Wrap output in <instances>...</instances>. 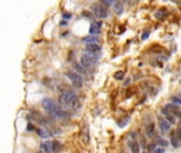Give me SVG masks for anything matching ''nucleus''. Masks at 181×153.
<instances>
[{
    "mask_svg": "<svg viewBox=\"0 0 181 153\" xmlns=\"http://www.w3.org/2000/svg\"><path fill=\"white\" fill-rule=\"evenodd\" d=\"M58 102L62 105L68 108H72V110H76L79 106V98L71 92H65L60 94V96L58 97Z\"/></svg>",
    "mask_w": 181,
    "mask_h": 153,
    "instance_id": "obj_1",
    "label": "nucleus"
},
{
    "mask_svg": "<svg viewBox=\"0 0 181 153\" xmlns=\"http://www.w3.org/2000/svg\"><path fill=\"white\" fill-rule=\"evenodd\" d=\"M97 58L95 54H92V53H86V54H84L81 58L82 67H83L84 69L91 68V67H93L95 64H97Z\"/></svg>",
    "mask_w": 181,
    "mask_h": 153,
    "instance_id": "obj_2",
    "label": "nucleus"
},
{
    "mask_svg": "<svg viewBox=\"0 0 181 153\" xmlns=\"http://www.w3.org/2000/svg\"><path fill=\"white\" fill-rule=\"evenodd\" d=\"M41 106H42L44 110H46L48 113H50L52 116L58 111V110H59V108H57V105L54 103V101L51 100L50 98H45V99H42L41 100Z\"/></svg>",
    "mask_w": 181,
    "mask_h": 153,
    "instance_id": "obj_3",
    "label": "nucleus"
},
{
    "mask_svg": "<svg viewBox=\"0 0 181 153\" xmlns=\"http://www.w3.org/2000/svg\"><path fill=\"white\" fill-rule=\"evenodd\" d=\"M66 76H68V79L72 82V84L76 87H82L83 86V78L79 74L73 71V70H68L66 72Z\"/></svg>",
    "mask_w": 181,
    "mask_h": 153,
    "instance_id": "obj_4",
    "label": "nucleus"
},
{
    "mask_svg": "<svg viewBox=\"0 0 181 153\" xmlns=\"http://www.w3.org/2000/svg\"><path fill=\"white\" fill-rule=\"evenodd\" d=\"M92 12L94 13V15L97 16V18H106L108 16V12L105 8L101 6L100 4H92L91 6Z\"/></svg>",
    "mask_w": 181,
    "mask_h": 153,
    "instance_id": "obj_5",
    "label": "nucleus"
},
{
    "mask_svg": "<svg viewBox=\"0 0 181 153\" xmlns=\"http://www.w3.org/2000/svg\"><path fill=\"white\" fill-rule=\"evenodd\" d=\"M168 113H171L172 115L175 114L176 116H179V113H180V108H179L178 105L174 104V103H170V104H166L165 108H164Z\"/></svg>",
    "mask_w": 181,
    "mask_h": 153,
    "instance_id": "obj_6",
    "label": "nucleus"
},
{
    "mask_svg": "<svg viewBox=\"0 0 181 153\" xmlns=\"http://www.w3.org/2000/svg\"><path fill=\"white\" fill-rule=\"evenodd\" d=\"M86 50L88 53H92L95 54L97 52L101 51V46L99 44H87L86 45Z\"/></svg>",
    "mask_w": 181,
    "mask_h": 153,
    "instance_id": "obj_7",
    "label": "nucleus"
},
{
    "mask_svg": "<svg viewBox=\"0 0 181 153\" xmlns=\"http://www.w3.org/2000/svg\"><path fill=\"white\" fill-rule=\"evenodd\" d=\"M53 117L56 119H59V120H68V119L70 118V115H69L66 111L58 110V111L53 115Z\"/></svg>",
    "mask_w": 181,
    "mask_h": 153,
    "instance_id": "obj_8",
    "label": "nucleus"
},
{
    "mask_svg": "<svg viewBox=\"0 0 181 153\" xmlns=\"http://www.w3.org/2000/svg\"><path fill=\"white\" fill-rule=\"evenodd\" d=\"M159 127H160L161 131H162L163 133H166L171 130L170 123L166 121L165 119H163V118H159Z\"/></svg>",
    "mask_w": 181,
    "mask_h": 153,
    "instance_id": "obj_9",
    "label": "nucleus"
},
{
    "mask_svg": "<svg viewBox=\"0 0 181 153\" xmlns=\"http://www.w3.org/2000/svg\"><path fill=\"white\" fill-rule=\"evenodd\" d=\"M82 139L85 144L89 143V129H88L87 126H85L82 130Z\"/></svg>",
    "mask_w": 181,
    "mask_h": 153,
    "instance_id": "obj_10",
    "label": "nucleus"
},
{
    "mask_svg": "<svg viewBox=\"0 0 181 153\" xmlns=\"http://www.w3.org/2000/svg\"><path fill=\"white\" fill-rule=\"evenodd\" d=\"M123 4L121 1H116V2L113 3V11H114V13L117 15H121V14L123 13Z\"/></svg>",
    "mask_w": 181,
    "mask_h": 153,
    "instance_id": "obj_11",
    "label": "nucleus"
},
{
    "mask_svg": "<svg viewBox=\"0 0 181 153\" xmlns=\"http://www.w3.org/2000/svg\"><path fill=\"white\" fill-rule=\"evenodd\" d=\"M83 42L87 43V44H97L100 42V38L97 36H93V35H88V36L83 38Z\"/></svg>",
    "mask_w": 181,
    "mask_h": 153,
    "instance_id": "obj_12",
    "label": "nucleus"
},
{
    "mask_svg": "<svg viewBox=\"0 0 181 153\" xmlns=\"http://www.w3.org/2000/svg\"><path fill=\"white\" fill-rule=\"evenodd\" d=\"M41 148L45 153H51L52 152V141L47 140V141H45V143H42Z\"/></svg>",
    "mask_w": 181,
    "mask_h": 153,
    "instance_id": "obj_13",
    "label": "nucleus"
},
{
    "mask_svg": "<svg viewBox=\"0 0 181 153\" xmlns=\"http://www.w3.org/2000/svg\"><path fill=\"white\" fill-rule=\"evenodd\" d=\"M89 33L93 36H97V34H100L101 33V29H100V26H97V25L92 24L90 26V29H89Z\"/></svg>",
    "mask_w": 181,
    "mask_h": 153,
    "instance_id": "obj_14",
    "label": "nucleus"
},
{
    "mask_svg": "<svg viewBox=\"0 0 181 153\" xmlns=\"http://www.w3.org/2000/svg\"><path fill=\"white\" fill-rule=\"evenodd\" d=\"M155 124L154 123H150L148 127L146 128V133H147V136L148 137H152L154 136V133H155Z\"/></svg>",
    "mask_w": 181,
    "mask_h": 153,
    "instance_id": "obj_15",
    "label": "nucleus"
},
{
    "mask_svg": "<svg viewBox=\"0 0 181 153\" xmlns=\"http://www.w3.org/2000/svg\"><path fill=\"white\" fill-rule=\"evenodd\" d=\"M129 120H130V117L129 116H126V117H124L123 119H122V120H121V121H119L118 122V126L120 128H124L126 126V124L128 123L129 122Z\"/></svg>",
    "mask_w": 181,
    "mask_h": 153,
    "instance_id": "obj_16",
    "label": "nucleus"
},
{
    "mask_svg": "<svg viewBox=\"0 0 181 153\" xmlns=\"http://www.w3.org/2000/svg\"><path fill=\"white\" fill-rule=\"evenodd\" d=\"M140 144H138V143H132L130 145V149H131V151H132V153H139V151H140Z\"/></svg>",
    "mask_w": 181,
    "mask_h": 153,
    "instance_id": "obj_17",
    "label": "nucleus"
},
{
    "mask_svg": "<svg viewBox=\"0 0 181 153\" xmlns=\"http://www.w3.org/2000/svg\"><path fill=\"white\" fill-rule=\"evenodd\" d=\"M37 133H38L40 137H42V138H46V137H49V136H50L49 133H48L45 129H38L37 130Z\"/></svg>",
    "mask_w": 181,
    "mask_h": 153,
    "instance_id": "obj_18",
    "label": "nucleus"
},
{
    "mask_svg": "<svg viewBox=\"0 0 181 153\" xmlns=\"http://www.w3.org/2000/svg\"><path fill=\"white\" fill-rule=\"evenodd\" d=\"M114 79L118 80V81H122L124 79V71L122 70H119L114 74Z\"/></svg>",
    "mask_w": 181,
    "mask_h": 153,
    "instance_id": "obj_19",
    "label": "nucleus"
},
{
    "mask_svg": "<svg viewBox=\"0 0 181 153\" xmlns=\"http://www.w3.org/2000/svg\"><path fill=\"white\" fill-rule=\"evenodd\" d=\"M172 145H173V147H175V148H179V146H180L179 138H177L176 136H173V137H172Z\"/></svg>",
    "mask_w": 181,
    "mask_h": 153,
    "instance_id": "obj_20",
    "label": "nucleus"
},
{
    "mask_svg": "<svg viewBox=\"0 0 181 153\" xmlns=\"http://www.w3.org/2000/svg\"><path fill=\"white\" fill-rule=\"evenodd\" d=\"M73 67L76 69V70H77V71L81 72V74H84V72H85V69L83 68V67H82V65H79V63H74L73 64Z\"/></svg>",
    "mask_w": 181,
    "mask_h": 153,
    "instance_id": "obj_21",
    "label": "nucleus"
},
{
    "mask_svg": "<svg viewBox=\"0 0 181 153\" xmlns=\"http://www.w3.org/2000/svg\"><path fill=\"white\" fill-rule=\"evenodd\" d=\"M172 101L173 102L172 103H174V104H180L181 103V100H180V98L178 97V96H174V97H172Z\"/></svg>",
    "mask_w": 181,
    "mask_h": 153,
    "instance_id": "obj_22",
    "label": "nucleus"
},
{
    "mask_svg": "<svg viewBox=\"0 0 181 153\" xmlns=\"http://www.w3.org/2000/svg\"><path fill=\"white\" fill-rule=\"evenodd\" d=\"M60 145L58 141H52V151H57L59 149Z\"/></svg>",
    "mask_w": 181,
    "mask_h": 153,
    "instance_id": "obj_23",
    "label": "nucleus"
},
{
    "mask_svg": "<svg viewBox=\"0 0 181 153\" xmlns=\"http://www.w3.org/2000/svg\"><path fill=\"white\" fill-rule=\"evenodd\" d=\"M148 36H150V32H148V31H144V32H143V34H142L141 38L143 40H145L146 38H148Z\"/></svg>",
    "mask_w": 181,
    "mask_h": 153,
    "instance_id": "obj_24",
    "label": "nucleus"
},
{
    "mask_svg": "<svg viewBox=\"0 0 181 153\" xmlns=\"http://www.w3.org/2000/svg\"><path fill=\"white\" fill-rule=\"evenodd\" d=\"M71 17H72V15H71L70 13H64L63 14V18L64 19H70Z\"/></svg>",
    "mask_w": 181,
    "mask_h": 153,
    "instance_id": "obj_25",
    "label": "nucleus"
},
{
    "mask_svg": "<svg viewBox=\"0 0 181 153\" xmlns=\"http://www.w3.org/2000/svg\"><path fill=\"white\" fill-rule=\"evenodd\" d=\"M154 153H164V149L163 148H156Z\"/></svg>",
    "mask_w": 181,
    "mask_h": 153,
    "instance_id": "obj_26",
    "label": "nucleus"
},
{
    "mask_svg": "<svg viewBox=\"0 0 181 153\" xmlns=\"http://www.w3.org/2000/svg\"><path fill=\"white\" fill-rule=\"evenodd\" d=\"M159 144H161V146H164V147L168 146V143H167V141H166V140H163V139L159 140Z\"/></svg>",
    "mask_w": 181,
    "mask_h": 153,
    "instance_id": "obj_27",
    "label": "nucleus"
},
{
    "mask_svg": "<svg viewBox=\"0 0 181 153\" xmlns=\"http://www.w3.org/2000/svg\"><path fill=\"white\" fill-rule=\"evenodd\" d=\"M33 130H34V126L31 123L28 124V131H33Z\"/></svg>",
    "mask_w": 181,
    "mask_h": 153,
    "instance_id": "obj_28",
    "label": "nucleus"
},
{
    "mask_svg": "<svg viewBox=\"0 0 181 153\" xmlns=\"http://www.w3.org/2000/svg\"><path fill=\"white\" fill-rule=\"evenodd\" d=\"M102 3H103L104 5H110V4H111V2H109V1H104V0L102 1Z\"/></svg>",
    "mask_w": 181,
    "mask_h": 153,
    "instance_id": "obj_29",
    "label": "nucleus"
},
{
    "mask_svg": "<svg viewBox=\"0 0 181 153\" xmlns=\"http://www.w3.org/2000/svg\"><path fill=\"white\" fill-rule=\"evenodd\" d=\"M60 26H62V27H66V26H67V22H66V21H62V22H60Z\"/></svg>",
    "mask_w": 181,
    "mask_h": 153,
    "instance_id": "obj_30",
    "label": "nucleus"
},
{
    "mask_svg": "<svg viewBox=\"0 0 181 153\" xmlns=\"http://www.w3.org/2000/svg\"><path fill=\"white\" fill-rule=\"evenodd\" d=\"M37 153H41V152H37Z\"/></svg>",
    "mask_w": 181,
    "mask_h": 153,
    "instance_id": "obj_31",
    "label": "nucleus"
}]
</instances>
